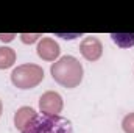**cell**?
<instances>
[{"label":"cell","mask_w":134,"mask_h":133,"mask_svg":"<svg viewBox=\"0 0 134 133\" xmlns=\"http://www.w3.org/2000/svg\"><path fill=\"white\" fill-rule=\"evenodd\" d=\"M91 45H92V47H89L87 42L84 41V42L81 44V53H83L87 60H97L101 55V45H100V42H98V39L91 38Z\"/></svg>","instance_id":"3957f363"},{"label":"cell","mask_w":134,"mask_h":133,"mask_svg":"<svg viewBox=\"0 0 134 133\" xmlns=\"http://www.w3.org/2000/svg\"><path fill=\"white\" fill-rule=\"evenodd\" d=\"M14 61V52L11 49H0V69L3 67H9Z\"/></svg>","instance_id":"5b68a950"},{"label":"cell","mask_w":134,"mask_h":133,"mask_svg":"<svg viewBox=\"0 0 134 133\" xmlns=\"http://www.w3.org/2000/svg\"><path fill=\"white\" fill-rule=\"evenodd\" d=\"M114 42L119 44L120 47H130L134 44V34H111Z\"/></svg>","instance_id":"8992f818"},{"label":"cell","mask_w":134,"mask_h":133,"mask_svg":"<svg viewBox=\"0 0 134 133\" xmlns=\"http://www.w3.org/2000/svg\"><path fill=\"white\" fill-rule=\"evenodd\" d=\"M22 133H73V127L66 117L52 114V113H39L27 122L22 129Z\"/></svg>","instance_id":"6da1fadb"},{"label":"cell","mask_w":134,"mask_h":133,"mask_svg":"<svg viewBox=\"0 0 134 133\" xmlns=\"http://www.w3.org/2000/svg\"><path fill=\"white\" fill-rule=\"evenodd\" d=\"M41 74H44V72H42L41 67H37V66L31 67L30 74H25V69L22 66V67H19V69H16V70L13 72V83H14L16 86H19V88H22V89H28V88H31V86L36 85L31 78H28V75L31 77V75H41Z\"/></svg>","instance_id":"7a4b0ae2"},{"label":"cell","mask_w":134,"mask_h":133,"mask_svg":"<svg viewBox=\"0 0 134 133\" xmlns=\"http://www.w3.org/2000/svg\"><path fill=\"white\" fill-rule=\"evenodd\" d=\"M36 114L33 108H20L17 113H16V117H14V122H16V127L22 132V129L27 125V122Z\"/></svg>","instance_id":"277c9868"},{"label":"cell","mask_w":134,"mask_h":133,"mask_svg":"<svg viewBox=\"0 0 134 133\" xmlns=\"http://www.w3.org/2000/svg\"><path fill=\"white\" fill-rule=\"evenodd\" d=\"M123 130L126 133H134V113L123 119Z\"/></svg>","instance_id":"52a82bcc"}]
</instances>
